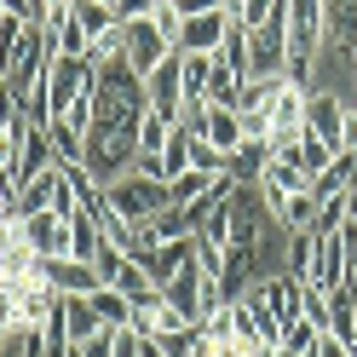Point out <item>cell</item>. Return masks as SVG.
<instances>
[{
    "mask_svg": "<svg viewBox=\"0 0 357 357\" xmlns=\"http://www.w3.org/2000/svg\"><path fill=\"white\" fill-rule=\"evenodd\" d=\"M323 334L357 346V294H351V288H334V294H328V323H323Z\"/></svg>",
    "mask_w": 357,
    "mask_h": 357,
    "instance_id": "16",
    "label": "cell"
},
{
    "mask_svg": "<svg viewBox=\"0 0 357 357\" xmlns=\"http://www.w3.org/2000/svg\"><path fill=\"white\" fill-rule=\"evenodd\" d=\"M139 357H167V346H162V340H155V334H150V340H144V351H139Z\"/></svg>",
    "mask_w": 357,
    "mask_h": 357,
    "instance_id": "35",
    "label": "cell"
},
{
    "mask_svg": "<svg viewBox=\"0 0 357 357\" xmlns=\"http://www.w3.org/2000/svg\"><path fill=\"white\" fill-rule=\"evenodd\" d=\"M259 357H294V351H288V346H265Z\"/></svg>",
    "mask_w": 357,
    "mask_h": 357,
    "instance_id": "37",
    "label": "cell"
},
{
    "mask_svg": "<svg viewBox=\"0 0 357 357\" xmlns=\"http://www.w3.org/2000/svg\"><path fill=\"white\" fill-rule=\"evenodd\" d=\"M86 305L98 311L104 328H127V323H132V300L121 294V288H98V294H86Z\"/></svg>",
    "mask_w": 357,
    "mask_h": 357,
    "instance_id": "19",
    "label": "cell"
},
{
    "mask_svg": "<svg viewBox=\"0 0 357 357\" xmlns=\"http://www.w3.org/2000/svg\"><path fill=\"white\" fill-rule=\"evenodd\" d=\"M58 185H63V167H52V173L29 178V185L17 190V213H52V196H58Z\"/></svg>",
    "mask_w": 357,
    "mask_h": 357,
    "instance_id": "18",
    "label": "cell"
},
{
    "mask_svg": "<svg viewBox=\"0 0 357 357\" xmlns=\"http://www.w3.org/2000/svg\"><path fill=\"white\" fill-rule=\"evenodd\" d=\"M47 282L58 288V294H70V300H86V294H98V271H93V259H47Z\"/></svg>",
    "mask_w": 357,
    "mask_h": 357,
    "instance_id": "10",
    "label": "cell"
},
{
    "mask_svg": "<svg viewBox=\"0 0 357 357\" xmlns=\"http://www.w3.org/2000/svg\"><path fill=\"white\" fill-rule=\"evenodd\" d=\"M144 93H150V109H155V116H167V121L178 127V116H185V75H178V52L144 75Z\"/></svg>",
    "mask_w": 357,
    "mask_h": 357,
    "instance_id": "6",
    "label": "cell"
},
{
    "mask_svg": "<svg viewBox=\"0 0 357 357\" xmlns=\"http://www.w3.org/2000/svg\"><path fill=\"white\" fill-rule=\"evenodd\" d=\"M58 167V150H52V139H47V127H24V144H17V167H12V178H17V190L29 185V178H40V173H52Z\"/></svg>",
    "mask_w": 357,
    "mask_h": 357,
    "instance_id": "7",
    "label": "cell"
},
{
    "mask_svg": "<svg viewBox=\"0 0 357 357\" xmlns=\"http://www.w3.org/2000/svg\"><path fill=\"white\" fill-rule=\"evenodd\" d=\"M219 63H225L236 81H254V29H248V24H231V29H225Z\"/></svg>",
    "mask_w": 357,
    "mask_h": 357,
    "instance_id": "14",
    "label": "cell"
},
{
    "mask_svg": "<svg viewBox=\"0 0 357 357\" xmlns=\"http://www.w3.org/2000/svg\"><path fill=\"white\" fill-rule=\"evenodd\" d=\"M70 357H81V351H75V346H70Z\"/></svg>",
    "mask_w": 357,
    "mask_h": 357,
    "instance_id": "40",
    "label": "cell"
},
{
    "mask_svg": "<svg viewBox=\"0 0 357 357\" xmlns=\"http://www.w3.org/2000/svg\"><path fill=\"white\" fill-rule=\"evenodd\" d=\"M81 357H116V328H98L93 334V340H86V346H75Z\"/></svg>",
    "mask_w": 357,
    "mask_h": 357,
    "instance_id": "32",
    "label": "cell"
},
{
    "mask_svg": "<svg viewBox=\"0 0 357 357\" xmlns=\"http://www.w3.org/2000/svg\"><path fill=\"white\" fill-rule=\"evenodd\" d=\"M104 288H121V294H127V300H144V294H155V282H150V277L139 271V259H132V254L121 259V271H116V277H109Z\"/></svg>",
    "mask_w": 357,
    "mask_h": 357,
    "instance_id": "26",
    "label": "cell"
},
{
    "mask_svg": "<svg viewBox=\"0 0 357 357\" xmlns=\"http://www.w3.org/2000/svg\"><path fill=\"white\" fill-rule=\"evenodd\" d=\"M202 144H213V150L231 162V155L248 144V132H242V116H236V109H213V104H208V132H202Z\"/></svg>",
    "mask_w": 357,
    "mask_h": 357,
    "instance_id": "13",
    "label": "cell"
},
{
    "mask_svg": "<svg viewBox=\"0 0 357 357\" xmlns=\"http://www.w3.org/2000/svg\"><path fill=\"white\" fill-rule=\"evenodd\" d=\"M47 29H52L58 58H86V47H93V40H86V29L70 17V6H63V12H52V17H47Z\"/></svg>",
    "mask_w": 357,
    "mask_h": 357,
    "instance_id": "17",
    "label": "cell"
},
{
    "mask_svg": "<svg viewBox=\"0 0 357 357\" xmlns=\"http://www.w3.org/2000/svg\"><path fill=\"white\" fill-rule=\"evenodd\" d=\"M132 259H139V271H144L155 288H167V282H173V277L196 259V236H178V242H150V248H139Z\"/></svg>",
    "mask_w": 357,
    "mask_h": 357,
    "instance_id": "4",
    "label": "cell"
},
{
    "mask_svg": "<svg viewBox=\"0 0 357 357\" xmlns=\"http://www.w3.org/2000/svg\"><path fill=\"white\" fill-rule=\"evenodd\" d=\"M173 52H178V47L150 24V17H139V24H121V58H127L139 75H150L155 63H167Z\"/></svg>",
    "mask_w": 357,
    "mask_h": 357,
    "instance_id": "2",
    "label": "cell"
},
{
    "mask_svg": "<svg viewBox=\"0 0 357 357\" xmlns=\"http://www.w3.org/2000/svg\"><path fill=\"white\" fill-rule=\"evenodd\" d=\"M70 17L86 29V40H98V35H109V29H121V17L109 12V6H93V0H70ZM93 52V47H86Z\"/></svg>",
    "mask_w": 357,
    "mask_h": 357,
    "instance_id": "20",
    "label": "cell"
},
{
    "mask_svg": "<svg viewBox=\"0 0 357 357\" xmlns=\"http://www.w3.org/2000/svg\"><path fill=\"white\" fill-rule=\"evenodd\" d=\"M213 52H178V75H185V109L208 104V81H213Z\"/></svg>",
    "mask_w": 357,
    "mask_h": 357,
    "instance_id": "15",
    "label": "cell"
},
{
    "mask_svg": "<svg viewBox=\"0 0 357 357\" xmlns=\"http://www.w3.org/2000/svg\"><path fill=\"white\" fill-rule=\"evenodd\" d=\"M121 259H127V254L116 248V242H104V248L93 254V271H98V282H109V277H116V271H121Z\"/></svg>",
    "mask_w": 357,
    "mask_h": 357,
    "instance_id": "31",
    "label": "cell"
},
{
    "mask_svg": "<svg viewBox=\"0 0 357 357\" xmlns=\"http://www.w3.org/2000/svg\"><path fill=\"white\" fill-rule=\"evenodd\" d=\"M213 185H219L213 173H196V167H190V173H178L173 185H167V202H173V208H190V202H202Z\"/></svg>",
    "mask_w": 357,
    "mask_h": 357,
    "instance_id": "22",
    "label": "cell"
},
{
    "mask_svg": "<svg viewBox=\"0 0 357 357\" xmlns=\"http://www.w3.org/2000/svg\"><path fill=\"white\" fill-rule=\"evenodd\" d=\"M317 357H357V346H346V340H334V334H323V340H317Z\"/></svg>",
    "mask_w": 357,
    "mask_h": 357,
    "instance_id": "34",
    "label": "cell"
},
{
    "mask_svg": "<svg viewBox=\"0 0 357 357\" xmlns=\"http://www.w3.org/2000/svg\"><path fill=\"white\" fill-rule=\"evenodd\" d=\"M300 162H305V173H311V185H317V173L334 162V150H328L323 139H311V132H305V139H300Z\"/></svg>",
    "mask_w": 357,
    "mask_h": 357,
    "instance_id": "29",
    "label": "cell"
},
{
    "mask_svg": "<svg viewBox=\"0 0 357 357\" xmlns=\"http://www.w3.org/2000/svg\"><path fill=\"white\" fill-rule=\"evenodd\" d=\"M202 288H208V277L196 271V259H190L185 271H178V277L162 288V294H167V305H178V311H185L190 323H202V311H208V305H202Z\"/></svg>",
    "mask_w": 357,
    "mask_h": 357,
    "instance_id": "12",
    "label": "cell"
},
{
    "mask_svg": "<svg viewBox=\"0 0 357 357\" xmlns=\"http://www.w3.org/2000/svg\"><path fill=\"white\" fill-rule=\"evenodd\" d=\"M323 47L357 52V0H323Z\"/></svg>",
    "mask_w": 357,
    "mask_h": 357,
    "instance_id": "11",
    "label": "cell"
},
{
    "mask_svg": "<svg viewBox=\"0 0 357 357\" xmlns=\"http://www.w3.org/2000/svg\"><path fill=\"white\" fill-rule=\"evenodd\" d=\"M317 340H323V328H311L305 317L282 328V346H288V351H294V357H311V351H317Z\"/></svg>",
    "mask_w": 357,
    "mask_h": 357,
    "instance_id": "28",
    "label": "cell"
},
{
    "mask_svg": "<svg viewBox=\"0 0 357 357\" xmlns=\"http://www.w3.org/2000/svg\"><path fill=\"white\" fill-rule=\"evenodd\" d=\"M277 225L294 236V231H317V196L311 190H300V196H288L282 202V213H277Z\"/></svg>",
    "mask_w": 357,
    "mask_h": 357,
    "instance_id": "21",
    "label": "cell"
},
{
    "mask_svg": "<svg viewBox=\"0 0 357 357\" xmlns=\"http://www.w3.org/2000/svg\"><path fill=\"white\" fill-rule=\"evenodd\" d=\"M213 357H242V351H213Z\"/></svg>",
    "mask_w": 357,
    "mask_h": 357,
    "instance_id": "39",
    "label": "cell"
},
{
    "mask_svg": "<svg viewBox=\"0 0 357 357\" xmlns=\"http://www.w3.org/2000/svg\"><path fill=\"white\" fill-rule=\"evenodd\" d=\"M305 132L323 139L334 155H340L346 150V104L334 93H305Z\"/></svg>",
    "mask_w": 357,
    "mask_h": 357,
    "instance_id": "5",
    "label": "cell"
},
{
    "mask_svg": "<svg viewBox=\"0 0 357 357\" xmlns=\"http://www.w3.org/2000/svg\"><path fill=\"white\" fill-rule=\"evenodd\" d=\"M294 139H305V86H294L288 81L282 93H277V104L265 109V144H294Z\"/></svg>",
    "mask_w": 357,
    "mask_h": 357,
    "instance_id": "3",
    "label": "cell"
},
{
    "mask_svg": "<svg viewBox=\"0 0 357 357\" xmlns=\"http://www.w3.org/2000/svg\"><path fill=\"white\" fill-rule=\"evenodd\" d=\"M24 236H29V248H35L40 259H70V254H75L70 225H63L58 213H24Z\"/></svg>",
    "mask_w": 357,
    "mask_h": 357,
    "instance_id": "8",
    "label": "cell"
},
{
    "mask_svg": "<svg viewBox=\"0 0 357 357\" xmlns=\"http://www.w3.org/2000/svg\"><path fill=\"white\" fill-rule=\"evenodd\" d=\"M346 225H357V190H346Z\"/></svg>",
    "mask_w": 357,
    "mask_h": 357,
    "instance_id": "36",
    "label": "cell"
},
{
    "mask_svg": "<svg viewBox=\"0 0 357 357\" xmlns=\"http://www.w3.org/2000/svg\"><path fill=\"white\" fill-rule=\"evenodd\" d=\"M93 6H109V12H116V0H93Z\"/></svg>",
    "mask_w": 357,
    "mask_h": 357,
    "instance_id": "38",
    "label": "cell"
},
{
    "mask_svg": "<svg viewBox=\"0 0 357 357\" xmlns=\"http://www.w3.org/2000/svg\"><path fill=\"white\" fill-rule=\"evenodd\" d=\"M63 317H70V346H86V340L104 328V323H98V311L86 305V300H70V294H63Z\"/></svg>",
    "mask_w": 357,
    "mask_h": 357,
    "instance_id": "23",
    "label": "cell"
},
{
    "mask_svg": "<svg viewBox=\"0 0 357 357\" xmlns=\"http://www.w3.org/2000/svg\"><path fill=\"white\" fill-rule=\"evenodd\" d=\"M155 6H162V0H116V17L121 24H139V17H150Z\"/></svg>",
    "mask_w": 357,
    "mask_h": 357,
    "instance_id": "33",
    "label": "cell"
},
{
    "mask_svg": "<svg viewBox=\"0 0 357 357\" xmlns=\"http://www.w3.org/2000/svg\"><path fill=\"white\" fill-rule=\"evenodd\" d=\"M104 202L116 208L121 219H132V225H150L162 208H173V202H167V185H150V178H139V173H127L121 185H109Z\"/></svg>",
    "mask_w": 357,
    "mask_h": 357,
    "instance_id": "1",
    "label": "cell"
},
{
    "mask_svg": "<svg viewBox=\"0 0 357 357\" xmlns=\"http://www.w3.org/2000/svg\"><path fill=\"white\" fill-rule=\"evenodd\" d=\"M190 132H173V139H167V150H162V162H167V185H173V178L178 173H190Z\"/></svg>",
    "mask_w": 357,
    "mask_h": 357,
    "instance_id": "27",
    "label": "cell"
},
{
    "mask_svg": "<svg viewBox=\"0 0 357 357\" xmlns=\"http://www.w3.org/2000/svg\"><path fill=\"white\" fill-rule=\"evenodd\" d=\"M150 236L155 242H178V236H196V219L185 213V208H162L150 219Z\"/></svg>",
    "mask_w": 357,
    "mask_h": 357,
    "instance_id": "25",
    "label": "cell"
},
{
    "mask_svg": "<svg viewBox=\"0 0 357 357\" xmlns=\"http://www.w3.org/2000/svg\"><path fill=\"white\" fill-rule=\"evenodd\" d=\"M225 29H231L225 12H196V17H185V29H178V52H213L219 58Z\"/></svg>",
    "mask_w": 357,
    "mask_h": 357,
    "instance_id": "9",
    "label": "cell"
},
{
    "mask_svg": "<svg viewBox=\"0 0 357 357\" xmlns=\"http://www.w3.org/2000/svg\"><path fill=\"white\" fill-rule=\"evenodd\" d=\"M173 132H178V127H173L167 116H155V109H144V116H139V150H144V155H162Z\"/></svg>",
    "mask_w": 357,
    "mask_h": 357,
    "instance_id": "24",
    "label": "cell"
},
{
    "mask_svg": "<svg viewBox=\"0 0 357 357\" xmlns=\"http://www.w3.org/2000/svg\"><path fill=\"white\" fill-rule=\"evenodd\" d=\"M190 167H196V173H213V178H225V155H219L213 144H202V139H196V144H190Z\"/></svg>",
    "mask_w": 357,
    "mask_h": 357,
    "instance_id": "30",
    "label": "cell"
}]
</instances>
